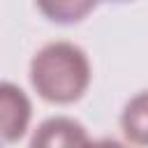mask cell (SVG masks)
I'll return each mask as SVG.
<instances>
[{
	"instance_id": "cell-1",
	"label": "cell",
	"mask_w": 148,
	"mask_h": 148,
	"mask_svg": "<svg viewBox=\"0 0 148 148\" xmlns=\"http://www.w3.org/2000/svg\"><path fill=\"white\" fill-rule=\"evenodd\" d=\"M30 81L42 99L72 104L81 99L90 86L88 56L72 42H51L35 53L30 62Z\"/></svg>"
},
{
	"instance_id": "cell-3",
	"label": "cell",
	"mask_w": 148,
	"mask_h": 148,
	"mask_svg": "<svg viewBox=\"0 0 148 148\" xmlns=\"http://www.w3.org/2000/svg\"><path fill=\"white\" fill-rule=\"evenodd\" d=\"M88 143L86 127L67 116L44 120L30 139V148H88Z\"/></svg>"
},
{
	"instance_id": "cell-4",
	"label": "cell",
	"mask_w": 148,
	"mask_h": 148,
	"mask_svg": "<svg viewBox=\"0 0 148 148\" xmlns=\"http://www.w3.org/2000/svg\"><path fill=\"white\" fill-rule=\"evenodd\" d=\"M120 127L132 143L148 148V90L134 95L125 104L120 116Z\"/></svg>"
},
{
	"instance_id": "cell-6",
	"label": "cell",
	"mask_w": 148,
	"mask_h": 148,
	"mask_svg": "<svg viewBox=\"0 0 148 148\" xmlns=\"http://www.w3.org/2000/svg\"><path fill=\"white\" fill-rule=\"evenodd\" d=\"M88 148H125V146L113 141V139H99V141H90Z\"/></svg>"
},
{
	"instance_id": "cell-5",
	"label": "cell",
	"mask_w": 148,
	"mask_h": 148,
	"mask_svg": "<svg viewBox=\"0 0 148 148\" xmlns=\"http://www.w3.org/2000/svg\"><path fill=\"white\" fill-rule=\"evenodd\" d=\"M97 2L99 0H37V7L49 21L72 25L83 21L97 7Z\"/></svg>"
},
{
	"instance_id": "cell-7",
	"label": "cell",
	"mask_w": 148,
	"mask_h": 148,
	"mask_svg": "<svg viewBox=\"0 0 148 148\" xmlns=\"http://www.w3.org/2000/svg\"><path fill=\"white\" fill-rule=\"evenodd\" d=\"M106 2H118L120 5V2H130V0H106Z\"/></svg>"
},
{
	"instance_id": "cell-2",
	"label": "cell",
	"mask_w": 148,
	"mask_h": 148,
	"mask_svg": "<svg viewBox=\"0 0 148 148\" xmlns=\"http://www.w3.org/2000/svg\"><path fill=\"white\" fill-rule=\"evenodd\" d=\"M32 118V104L28 99V95L9 83V81H0V141L14 143L18 141Z\"/></svg>"
}]
</instances>
